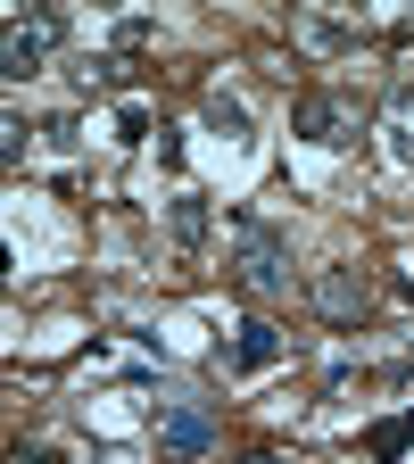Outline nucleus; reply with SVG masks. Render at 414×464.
<instances>
[{"label": "nucleus", "mask_w": 414, "mask_h": 464, "mask_svg": "<svg viewBox=\"0 0 414 464\" xmlns=\"http://www.w3.org/2000/svg\"><path fill=\"white\" fill-rule=\"evenodd\" d=\"M232 282H241L249 299H282V290H290V241H282L265 216H241V224H232Z\"/></svg>", "instance_id": "f257e3e1"}, {"label": "nucleus", "mask_w": 414, "mask_h": 464, "mask_svg": "<svg viewBox=\"0 0 414 464\" xmlns=\"http://www.w3.org/2000/svg\"><path fill=\"white\" fill-rule=\"evenodd\" d=\"M365 125H373V108L357 92H299V108H290V133L315 141V150H348Z\"/></svg>", "instance_id": "f03ea898"}, {"label": "nucleus", "mask_w": 414, "mask_h": 464, "mask_svg": "<svg viewBox=\"0 0 414 464\" xmlns=\"http://www.w3.org/2000/svg\"><path fill=\"white\" fill-rule=\"evenodd\" d=\"M307 299H315V315H323L332 332H357V324L373 315V282H365L357 266H323V274L307 282Z\"/></svg>", "instance_id": "7ed1b4c3"}, {"label": "nucleus", "mask_w": 414, "mask_h": 464, "mask_svg": "<svg viewBox=\"0 0 414 464\" xmlns=\"http://www.w3.org/2000/svg\"><path fill=\"white\" fill-rule=\"evenodd\" d=\"M58 34H67V17L58 9H42V17H25V25H9V42H0V75H42V58L58 50Z\"/></svg>", "instance_id": "20e7f679"}, {"label": "nucleus", "mask_w": 414, "mask_h": 464, "mask_svg": "<svg viewBox=\"0 0 414 464\" xmlns=\"http://www.w3.org/2000/svg\"><path fill=\"white\" fill-rule=\"evenodd\" d=\"M282 357H290V332H274V324H241L232 340H216V373H265Z\"/></svg>", "instance_id": "39448f33"}, {"label": "nucleus", "mask_w": 414, "mask_h": 464, "mask_svg": "<svg viewBox=\"0 0 414 464\" xmlns=\"http://www.w3.org/2000/svg\"><path fill=\"white\" fill-rule=\"evenodd\" d=\"M158 440H166V456H207L216 448V415L207 406H158Z\"/></svg>", "instance_id": "423d86ee"}, {"label": "nucleus", "mask_w": 414, "mask_h": 464, "mask_svg": "<svg viewBox=\"0 0 414 464\" xmlns=\"http://www.w3.org/2000/svg\"><path fill=\"white\" fill-rule=\"evenodd\" d=\"M67 75H75V92H91V100H108V92H125V83H133L141 67H133V58H125V50H100V58H75V67H67Z\"/></svg>", "instance_id": "0eeeda50"}, {"label": "nucleus", "mask_w": 414, "mask_h": 464, "mask_svg": "<svg viewBox=\"0 0 414 464\" xmlns=\"http://www.w3.org/2000/svg\"><path fill=\"white\" fill-rule=\"evenodd\" d=\"M299 50H315V58H348V50H357V25H340V17H299Z\"/></svg>", "instance_id": "6e6552de"}, {"label": "nucleus", "mask_w": 414, "mask_h": 464, "mask_svg": "<svg viewBox=\"0 0 414 464\" xmlns=\"http://www.w3.org/2000/svg\"><path fill=\"white\" fill-rule=\"evenodd\" d=\"M166 232H174V241H183V249H199V241H207V232H216V216H207V199H174V208H166Z\"/></svg>", "instance_id": "1a4fd4ad"}, {"label": "nucleus", "mask_w": 414, "mask_h": 464, "mask_svg": "<svg viewBox=\"0 0 414 464\" xmlns=\"http://www.w3.org/2000/svg\"><path fill=\"white\" fill-rule=\"evenodd\" d=\"M199 116H207V125H216V133H224V141H241V133H249V108H241V100H232V92H224V83H216V92H207V108H199Z\"/></svg>", "instance_id": "9d476101"}, {"label": "nucleus", "mask_w": 414, "mask_h": 464, "mask_svg": "<svg viewBox=\"0 0 414 464\" xmlns=\"http://www.w3.org/2000/svg\"><path fill=\"white\" fill-rule=\"evenodd\" d=\"M390 158H398V166H414V92H398V100H390Z\"/></svg>", "instance_id": "9b49d317"}, {"label": "nucleus", "mask_w": 414, "mask_h": 464, "mask_svg": "<svg viewBox=\"0 0 414 464\" xmlns=\"http://www.w3.org/2000/svg\"><path fill=\"white\" fill-rule=\"evenodd\" d=\"M34 133H42V125H25V116H9V125H0V158H9V166H25Z\"/></svg>", "instance_id": "f8f14e48"}, {"label": "nucleus", "mask_w": 414, "mask_h": 464, "mask_svg": "<svg viewBox=\"0 0 414 464\" xmlns=\"http://www.w3.org/2000/svg\"><path fill=\"white\" fill-rule=\"evenodd\" d=\"M158 125H149V108H125V116H116V141H125V150H141Z\"/></svg>", "instance_id": "ddd939ff"}, {"label": "nucleus", "mask_w": 414, "mask_h": 464, "mask_svg": "<svg viewBox=\"0 0 414 464\" xmlns=\"http://www.w3.org/2000/svg\"><path fill=\"white\" fill-rule=\"evenodd\" d=\"M149 34H158V25H149V17H125V25H116V50H125V58H133V50H141V42H149Z\"/></svg>", "instance_id": "4468645a"}, {"label": "nucleus", "mask_w": 414, "mask_h": 464, "mask_svg": "<svg viewBox=\"0 0 414 464\" xmlns=\"http://www.w3.org/2000/svg\"><path fill=\"white\" fill-rule=\"evenodd\" d=\"M373 382H381V390H406V382H414V357H390V365H381Z\"/></svg>", "instance_id": "2eb2a0df"}, {"label": "nucleus", "mask_w": 414, "mask_h": 464, "mask_svg": "<svg viewBox=\"0 0 414 464\" xmlns=\"http://www.w3.org/2000/svg\"><path fill=\"white\" fill-rule=\"evenodd\" d=\"M9 464H58V448H42V440H34V448H17Z\"/></svg>", "instance_id": "dca6fc26"}, {"label": "nucleus", "mask_w": 414, "mask_h": 464, "mask_svg": "<svg viewBox=\"0 0 414 464\" xmlns=\"http://www.w3.org/2000/svg\"><path fill=\"white\" fill-rule=\"evenodd\" d=\"M398 290H406V299H414V257H406V266H398Z\"/></svg>", "instance_id": "f3484780"}, {"label": "nucleus", "mask_w": 414, "mask_h": 464, "mask_svg": "<svg viewBox=\"0 0 414 464\" xmlns=\"http://www.w3.org/2000/svg\"><path fill=\"white\" fill-rule=\"evenodd\" d=\"M241 464H282V456H274V448H257V456H241Z\"/></svg>", "instance_id": "a211bd4d"}, {"label": "nucleus", "mask_w": 414, "mask_h": 464, "mask_svg": "<svg viewBox=\"0 0 414 464\" xmlns=\"http://www.w3.org/2000/svg\"><path fill=\"white\" fill-rule=\"evenodd\" d=\"M166 464H207V456H166Z\"/></svg>", "instance_id": "6ab92c4d"}, {"label": "nucleus", "mask_w": 414, "mask_h": 464, "mask_svg": "<svg viewBox=\"0 0 414 464\" xmlns=\"http://www.w3.org/2000/svg\"><path fill=\"white\" fill-rule=\"evenodd\" d=\"M398 415H406V423H414V406H398Z\"/></svg>", "instance_id": "aec40b11"}]
</instances>
